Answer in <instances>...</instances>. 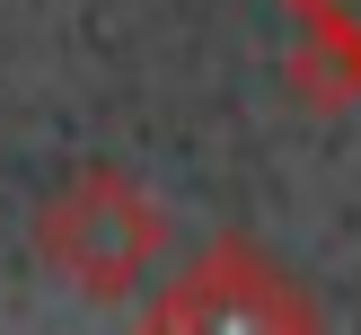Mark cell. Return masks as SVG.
I'll return each mask as SVG.
<instances>
[{
    "instance_id": "1",
    "label": "cell",
    "mask_w": 361,
    "mask_h": 335,
    "mask_svg": "<svg viewBox=\"0 0 361 335\" xmlns=\"http://www.w3.org/2000/svg\"><path fill=\"white\" fill-rule=\"evenodd\" d=\"M35 256H44L71 291L123 300L168 256V212H159V194L141 185L133 168L88 159V168H71L62 185L35 203Z\"/></svg>"
},
{
    "instance_id": "2",
    "label": "cell",
    "mask_w": 361,
    "mask_h": 335,
    "mask_svg": "<svg viewBox=\"0 0 361 335\" xmlns=\"http://www.w3.org/2000/svg\"><path fill=\"white\" fill-rule=\"evenodd\" d=\"M141 317L159 335H309L317 300L282 274V256H264V238L221 229L212 247H194L185 274H168V291Z\"/></svg>"
},
{
    "instance_id": "3",
    "label": "cell",
    "mask_w": 361,
    "mask_h": 335,
    "mask_svg": "<svg viewBox=\"0 0 361 335\" xmlns=\"http://www.w3.org/2000/svg\"><path fill=\"white\" fill-rule=\"evenodd\" d=\"M291 97L317 115L361 106V0H291Z\"/></svg>"
}]
</instances>
